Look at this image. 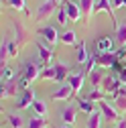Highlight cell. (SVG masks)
<instances>
[{"label":"cell","instance_id":"cell-5","mask_svg":"<svg viewBox=\"0 0 126 128\" xmlns=\"http://www.w3.org/2000/svg\"><path fill=\"white\" fill-rule=\"evenodd\" d=\"M100 112H102V116H104V120L106 122H110V124H114V122H118V114H120V112L116 110V108H112V106H110L108 102H100Z\"/></svg>","mask_w":126,"mask_h":128},{"label":"cell","instance_id":"cell-26","mask_svg":"<svg viewBox=\"0 0 126 128\" xmlns=\"http://www.w3.org/2000/svg\"><path fill=\"white\" fill-rule=\"evenodd\" d=\"M6 120H8V124H10L12 128H22V126H24L22 116H18V114H8V116H6Z\"/></svg>","mask_w":126,"mask_h":128},{"label":"cell","instance_id":"cell-21","mask_svg":"<svg viewBox=\"0 0 126 128\" xmlns=\"http://www.w3.org/2000/svg\"><path fill=\"white\" fill-rule=\"evenodd\" d=\"M8 59H10V47H8V41H2V45H0V63H2V67H6Z\"/></svg>","mask_w":126,"mask_h":128},{"label":"cell","instance_id":"cell-12","mask_svg":"<svg viewBox=\"0 0 126 128\" xmlns=\"http://www.w3.org/2000/svg\"><path fill=\"white\" fill-rule=\"evenodd\" d=\"M116 63H118L116 53H104V55H98V65H100V67H114Z\"/></svg>","mask_w":126,"mask_h":128},{"label":"cell","instance_id":"cell-31","mask_svg":"<svg viewBox=\"0 0 126 128\" xmlns=\"http://www.w3.org/2000/svg\"><path fill=\"white\" fill-rule=\"evenodd\" d=\"M102 96H104L102 90H92V92L88 94V100H90V102H102Z\"/></svg>","mask_w":126,"mask_h":128},{"label":"cell","instance_id":"cell-24","mask_svg":"<svg viewBox=\"0 0 126 128\" xmlns=\"http://www.w3.org/2000/svg\"><path fill=\"white\" fill-rule=\"evenodd\" d=\"M116 41H118V45H120V47H124V45H126V22L118 24V28H116Z\"/></svg>","mask_w":126,"mask_h":128},{"label":"cell","instance_id":"cell-17","mask_svg":"<svg viewBox=\"0 0 126 128\" xmlns=\"http://www.w3.org/2000/svg\"><path fill=\"white\" fill-rule=\"evenodd\" d=\"M90 53H88V49H86V43H77V63L80 65H86V63L90 61Z\"/></svg>","mask_w":126,"mask_h":128},{"label":"cell","instance_id":"cell-34","mask_svg":"<svg viewBox=\"0 0 126 128\" xmlns=\"http://www.w3.org/2000/svg\"><path fill=\"white\" fill-rule=\"evenodd\" d=\"M2 84H8V82H12V71L8 69V67H2Z\"/></svg>","mask_w":126,"mask_h":128},{"label":"cell","instance_id":"cell-8","mask_svg":"<svg viewBox=\"0 0 126 128\" xmlns=\"http://www.w3.org/2000/svg\"><path fill=\"white\" fill-rule=\"evenodd\" d=\"M71 96H75L73 88H71L69 84H63L57 92H53V94H51V100H69Z\"/></svg>","mask_w":126,"mask_h":128},{"label":"cell","instance_id":"cell-25","mask_svg":"<svg viewBox=\"0 0 126 128\" xmlns=\"http://www.w3.org/2000/svg\"><path fill=\"white\" fill-rule=\"evenodd\" d=\"M90 79H92L94 90H100V86H102V82H104V75H102V71H96V69H94V71L90 73Z\"/></svg>","mask_w":126,"mask_h":128},{"label":"cell","instance_id":"cell-36","mask_svg":"<svg viewBox=\"0 0 126 128\" xmlns=\"http://www.w3.org/2000/svg\"><path fill=\"white\" fill-rule=\"evenodd\" d=\"M114 53H116V57H118V61H122V59L126 57V51H124V49H120V51H114Z\"/></svg>","mask_w":126,"mask_h":128},{"label":"cell","instance_id":"cell-35","mask_svg":"<svg viewBox=\"0 0 126 128\" xmlns=\"http://www.w3.org/2000/svg\"><path fill=\"white\" fill-rule=\"evenodd\" d=\"M118 77H120V82H122V84H126V67L118 71Z\"/></svg>","mask_w":126,"mask_h":128},{"label":"cell","instance_id":"cell-18","mask_svg":"<svg viewBox=\"0 0 126 128\" xmlns=\"http://www.w3.org/2000/svg\"><path fill=\"white\" fill-rule=\"evenodd\" d=\"M77 108H80L84 114H88V116L96 112V110H94V102H90L88 98H77Z\"/></svg>","mask_w":126,"mask_h":128},{"label":"cell","instance_id":"cell-13","mask_svg":"<svg viewBox=\"0 0 126 128\" xmlns=\"http://www.w3.org/2000/svg\"><path fill=\"white\" fill-rule=\"evenodd\" d=\"M20 88L18 82H8V84H2V90H0V96H2V100L6 98H12L14 94H16V90Z\"/></svg>","mask_w":126,"mask_h":128},{"label":"cell","instance_id":"cell-30","mask_svg":"<svg viewBox=\"0 0 126 128\" xmlns=\"http://www.w3.org/2000/svg\"><path fill=\"white\" fill-rule=\"evenodd\" d=\"M114 104H116V110L118 112H126V96H116Z\"/></svg>","mask_w":126,"mask_h":128},{"label":"cell","instance_id":"cell-1","mask_svg":"<svg viewBox=\"0 0 126 128\" xmlns=\"http://www.w3.org/2000/svg\"><path fill=\"white\" fill-rule=\"evenodd\" d=\"M41 75V67L37 65V63H33V61H28V63H24V71H22V77H20V90H28L26 86L30 84V82H35V79Z\"/></svg>","mask_w":126,"mask_h":128},{"label":"cell","instance_id":"cell-3","mask_svg":"<svg viewBox=\"0 0 126 128\" xmlns=\"http://www.w3.org/2000/svg\"><path fill=\"white\" fill-rule=\"evenodd\" d=\"M37 49H39V59H41V63L47 65V63L53 59V47H49L47 41L41 37V39H37Z\"/></svg>","mask_w":126,"mask_h":128},{"label":"cell","instance_id":"cell-39","mask_svg":"<svg viewBox=\"0 0 126 128\" xmlns=\"http://www.w3.org/2000/svg\"><path fill=\"white\" fill-rule=\"evenodd\" d=\"M61 128H71V126H61Z\"/></svg>","mask_w":126,"mask_h":128},{"label":"cell","instance_id":"cell-9","mask_svg":"<svg viewBox=\"0 0 126 128\" xmlns=\"http://www.w3.org/2000/svg\"><path fill=\"white\" fill-rule=\"evenodd\" d=\"M84 82H86V73H84V71H82V73H73V75H69V77H67V84L73 88V92H75V94H80V92H82Z\"/></svg>","mask_w":126,"mask_h":128},{"label":"cell","instance_id":"cell-19","mask_svg":"<svg viewBox=\"0 0 126 128\" xmlns=\"http://www.w3.org/2000/svg\"><path fill=\"white\" fill-rule=\"evenodd\" d=\"M30 108H33L35 116H41V118H45V116H47V104H45L43 100H35Z\"/></svg>","mask_w":126,"mask_h":128},{"label":"cell","instance_id":"cell-10","mask_svg":"<svg viewBox=\"0 0 126 128\" xmlns=\"http://www.w3.org/2000/svg\"><path fill=\"white\" fill-rule=\"evenodd\" d=\"M96 47L102 55L104 53H114V39L112 37H102V39L96 41Z\"/></svg>","mask_w":126,"mask_h":128},{"label":"cell","instance_id":"cell-16","mask_svg":"<svg viewBox=\"0 0 126 128\" xmlns=\"http://www.w3.org/2000/svg\"><path fill=\"white\" fill-rule=\"evenodd\" d=\"M80 8H82V12H84L86 20H90V16L96 12V0H82V2H80Z\"/></svg>","mask_w":126,"mask_h":128},{"label":"cell","instance_id":"cell-4","mask_svg":"<svg viewBox=\"0 0 126 128\" xmlns=\"http://www.w3.org/2000/svg\"><path fill=\"white\" fill-rule=\"evenodd\" d=\"M57 0H45V2L37 8V14H35V18L37 20H43V18H47V16H51L53 14V10L57 8Z\"/></svg>","mask_w":126,"mask_h":128},{"label":"cell","instance_id":"cell-15","mask_svg":"<svg viewBox=\"0 0 126 128\" xmlns=\"http://www.w3.org/2000/svg\"><path fill=\"white\" fill-rule=\"evenodd\" d=\"M55 67V82H65V79L69 77V67L65 65V63H53Z\"/></svg>","mask_w":126,"mask_h":128},{"label":"cell","instance_id":"cell-40","mask_svg":"<svg viewBox=\"0 0 126 128\" xmlns=\"http://www.w3.org/2000/svg\"><path fill=\"white\" fill-rule=\"evenodd\" d=\"M124 8H126V0H124Z\"/></svg>","mask_w":126,"mask_h":128},{"label":"cell","instance_id":"cell-22","mask_svg":"<svg viewBox=\"0 0 126 128\" xmlns=\"http://www.w3.org/2000/svg\"><path fill=\"white\" fill-rule=\"evenodd\" d=\"M100 122H102V112L96 110L94 114L88 116V128H100Z\"/></svg>","mask_w":126,"mask_h":128},{"label":"cell","instance_id":"cell-41","mask_svg":"<svg viewBox=\"0 0 126 128\" xmlns=\"http://www.w3.org/2000/svg\"><path fill=\"white\" fill-rule=\"evenodd\" d=\"M57 2H61V0H57Z\"/></svg>","mask_w":126,"mask_h":128},{"label":"cell","instance_id":"cell-28","mask_svg":"<svg viewBox=\"0 0 126 128\" xmlns=\"http://www.w3.org/2000/svg\"><path fill=\"white\" fill-rule=\"evenodd\" d=\"M28 128H47V120L41 116H35L28 120Z\"/></svg>","mask_w":126,"mask_h":128},{"label":"cell","instance_id":"cell-11","mask_svg":"<svg viewBox=\"0 0 126 128\" xmlns=\"http://www.w3.org/2000/svg\"><path fill=\"white\" fill-rule=\"evenodd\" d=\"M77 110H80V108H77V106H71V104L61 110V118H63V122H65L67 126L75 124V114H77Z\"/></svg>","mask_w":126,"mask_h":128},{"label":"cell","instance_id":"cell-32","mask_svg":"<svg viewBox=\"0 0 126 128\" xmlns=\"http://www.w3.org/2000/svg\"><path fill=\"white\" fill-rule=\"evenodd\" d=\"M67 18H69V16H67L65 6H61V8H59V12H57V22H59V24H65V22H67Z\"/></svg>","mask_w":126,"mask_h":128},{"label":"cell","instance_id":"cell-33","mask_svg":"<svg viewBox=\"0 0 126 128\" xmlns=\"http://www.w3.org/2000/svg\"><path fill=\"white\" fill-rule=\"evenodd\" d=\"M96 63H98V57H90V61L86 63V71H84V73L90 75V73L94 71V67H96Z\"/></svg>","mask_w":126,"mask_h":128},{"label":"cell","instance_id":"cell-14","mask_svg":"<svg viewBox=\"0 0 126 128\" xmlns=\"http://www.w3.org/2000/svg\"><path fill=\"white\" fill-rule=\"evenodd\" d=\"M35 102V92L33 90H22V96H20V100H18V108H28V106H33Z\"/></svg>","mask_w":126,"mask_h":128},{"label":"cell","instance_id":"cell-2","mask_svg":"<svg viewBox=\"0 0 126 128\" xmlns=\"http://www.w3.org/2000/svg\"><path fill=\"white\" fill-rule=\"evenodd\" d=\"M120 90H122V82H120L118 75H104V82H102V92L104 94L116 98Z\"/></svg>","mask_w":126,"mask_h":128},{"label":"cell","instance_id":"cell-23","mask_svg":"<svg viewBox=\"0 0 126 128\" xmlns=\"http://www.w3.org/2000/svg\"><path fill=\"white\" fill-rule=\"evenodd\" d=\"M61 43L63 45H77V37H75V30H65V33L61 35Z\"/></svg>","mask_w":126,"mask_h":128},{"label":"cell","instance_id":"cell-29","mask_svg":"<svg viewBox=\"0 0 126 128\" xmlns=\"http://www.w3.org/2000/svg\"><path fill=\"white\" fill-rule=\"evenodd\" d=\"M39 77H41V79H55V77H57V75H55V67H43Z\"/></svg>","mask_w":126,"mask_h":128},{"label":"cell","instance_id":"cell-7","mask_svg":"<svg viewBox=\"0 0 126 128\" xmlns=\"http://www.w3.org/2000/svg\"><path fill=\"white\" fill-rule=\"evenodd\" d=\"M63 6H65V10H67V16H69V20L71 22H80L82 20V8L77 6L75 2H69V0H65V2H63Z\"/></svg>","mask_w":126,"mask_h":128},{"label":"cell","instance_id":"cell-27","mask_svg":"<svg viewBox=\"0 0 126 128\" xmlns=\"http://www.w3.org/2000/svg\"><path fill=\"white\" fill-rule=\"evenodd\" d=\"M10 8H14V10H22L24 14H28V10H26V2L24 0H8L6 2Z\"/></svg>","mask_w":126,"mask_h":128},{"label":"cell","instance_id":"cell-6","mask_svg":"<svg viewBox=\"0 0 126 128\" xmlns=\"http://www.w3.org/2000/svg\"><path fill=\"white\" fill-rule=\"evenodd\" d=\"M39 35L49 43V45H55L57 41H61V35L57 33L55 26H41V28H39Z\"/></svg>","mask_w":126,"mask_h":128},{"label":"cell","instance_id":"cell-20","mask_svg":"<svg viewBox=\"0 0 126 128\" xmlns=\"http://www.w3.org/2000/svg\"><path fill=\"white\" fill-rule=\"evenodd\" d=\"M12 24H14V33H16V39H14V43H16L18 49H20V47L24 45V28H22V24L16 22V20H14Z\"/></svg>","mask_w":126,"mask_h":128},{"label":"cell","instance_id":"cell-38","mask_svg":"<svg viewBox=\"0 0 126 128\" xmlns=\"http://www.w3.org/2000/svg\"><path fill=\"white\" fill-rule=\"evenodd\" d=\"M118 128H126V120H120L118 122Z\"/></svg>","mask_w":126,"mask_h":128},{"label":"cell","instance_id":"cell-37","mask_svg":"<svg viewBox=\"0 0 126 128\" xmlns=\"http://www.w3.org/2000/svg\"><path fill=\"white\" fill-rule=\"evenodd\" d=\"M112 6H116V8L124 6V0H112Z\"/></svg>","mask_w":126,"mask_h":128}]
</instances>
